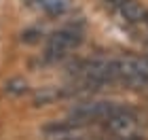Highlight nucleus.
Returning <instances> with one entry per match:
<instances>
[{"instance_id": "obj_1", "label": "nucleus", "mask_w": 148, "mask_h": 140, "mask_svg": "<svg viewBox=\"0 0 148 140\" xmlns=\"http://www.w3.org/2000/svg\"><path fill=\"white\" fill-rule=\"evenodd\" d=\"M123 108H127V106L121 102H112V100H85V102H78L72 106L68 112V119L80 125L104 123L106 119H110Z\"/></svg>"}, {"instance_id": "obj_2", "label": "nucleus", "mask_w": 148, "mask_h": 140, "mask_svg": "<svg viewBox=\"0 0 148 140\" xmlns=\"http://www.w3.org/2000/svg\"><path fill=\"white\" fill-rule=\"evenodd\" d=\"M104 130L112 136H119L123 140H131V138H138L140 132H142V119L136 110H131L129 106L123 108L121 112L112 115L110 119H106L102 123Z\"/></svg>"}, {"instance_id": "obj_3", "label": "nucleus", "mask_w": 148, "mask_h": 140, "mask_svg": "<svg viewBox=\"0 0 148 140\" xmlns=\"http://www.w3.org/2000/svg\"><path fill=\"white\" fill-rule=\"evenodd\" d=\"M83 41V34L76 28H62L55 30L49 36V43H47V55L49 57H62L66 55L70 49L78 47Z\"/></svg>"}, {"instance_id": "obj_4", "label": "nucleus", "mask_w": 148, "mask_h": 140, "mask_svg": "<svg viewBox=\"0 0 148 140\" xmlns=\"http://www.w3.org/2000/svg\"><path fill=\"white\" fill-rule=\"evenodd\" d=\"M116 9L127 23H142L144 13H146V6L142 2H138V0H123Z\"/></svg>"}, {"instance_id": "obj_5", "label": "nucleus", "mask_w": 148, "mask_h": 140, "mask_svg": "<svg viewBox=\"0 0 148 140\" xmlns=\"http://www.w3.org/2000/svg\"><path fill=\"white\" fill-rule=\"evenodd\" d=\"M34 2H36V9H40L49 17H62L72 6L70 0H34Z\"/></svg>"}, {"instance_id": "obj_6", "label": "nucleus", "mask_w": 148, "mask_h": 140, "mask_svg": "<svg viewBox=\"0 0 148 140\" xmlns=\"http://www.w3.org/2000/svg\"><path fill=\"white\" fill-rule=\"evenodd\" d=\"M4 91L9 93V96H23V93L28 91V83H25L21 77H13L4 83Z\"/></svg>"}, {"instance_id": "obj_7", "label": "nucleus", "mask_w": 148, "mask_h": 140, "mask_svg": "<svg viewBox=\"0 0 148 140\" xmlns=\"http://www.w3.org/2000/svg\"><path fill=\"white\" fill-rule=\"evenodd\" d=\"M142 26L148 30V9H146V13H144V19H142Z\"/></svg>"}]
</instances>
